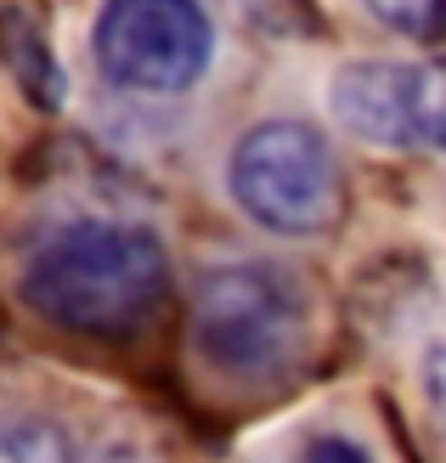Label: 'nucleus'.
I'll return each instance as SVG.
<instances>
[{
    "label": "nucleus",
    "instance_id": "f257e3e1",
    "mask_svg": "<svg viewBox=\"0 0 446 463\" xmlns=\"http://www.w3.org/2000/svg\"><path fill=\"white\" fill-rule=\"evenodd\" d=\"M170 288V254L147 226L62 221L29 249L17 299L40 322L85 339H125L147 328Z\"/></svg>",
    "mask_w": 446,
    "mask_h": 463
},
{
    "label": "nucleus",
    "instance_id": "f03ea898",
    "mask_svg": "<svg viewBox=\"0 0 446 463\" xmlns=\"http://www.w3.org/2000/svg\"><path fill=\"white\" fill-rule=\"evenodd\" d=\"M193 339L215 373L243 384H271L305 351V299L271 266L254 260L221 266L198 283Z\"/></svg>",
    "mask_w": 446,
    "mask_h": 463
},
{
    "label": "nucleus",
    "instance_id": "7ed1b4c3",
    "mask_svg": "<svg viewBox=\"0 0 446 463\" xmlns=\"http://www.w3.org/2000/svg\"><path fill=\"white\" fill-rule=\"evenodd\" d=\"M232 198L266 232L305 238L339 215V165L311 125L271 119L232 147Z\"/></svg>",
    "mask_w": 446,
    "mask_h": 463
},
{
    "label": "nucleus",
    "instance_id": "20e7f679",
    "mask_svg": "<svg viewBox=\"0 0 446 463\" xmlns=\"http://www.w3.org/2000/svg\"><path fill=\"white\" fill-rule=\"evenodd\" d=\"M215 34L198 0H108L97 17V62L113 85L170 97L204 80Z\"/></svg>",
    "mask_w": 446,
    "mask_h": 463
},
{
    "label": "nucleus",
    "instance_id": "39448f33",
    "mask_svg": "<svg viewBox=\"0 0 446 463\" xmlns=\"http://www.w3.org/2000/svg\"><path fill=\"white\" fill-rule=\"evenodd\" d=\"M345 130L379 147H441V74L424 62H350L334 80Z\"/></svg>",
    "mask_w": 446,
    "mask_h": 463
},
{
    "label": "nucleus",
    "instance_id": "423d86ee",
    "mask_svg": "<svg viewBox=\"0 0 446 463\" xmlns=\"http://www.w3.org/2000/svg\"><path fill=\"white\" fill-rule=\"evenodd\" d=\"M0 57L17 74V85L29 90V102L57 108L62 102V68L45 45V17L29 0H0Z\"/></svg>",
    "mask_w": 446,
    "mask_h": 463
},
{
    "label": "nucleus",
    "instance_id": "0eeeda50",
    "mask_svg": "<svg viewBox=\"0 0 446 463\" xmlns=\"http://www.w3.org/2000/svg\"><path fill=\"white\" fill-rule=\"evenodd\" d=\"M0 463H119V458H97L90 447H80L74 430L52 419H12L0 424Z\"/></svg>",
    "mask_w": 446,
    "mask_h": 463
},
{
    "label": "nucleus",
    "instance_id": "6e6552de",
    "mask_svg": "<svg viewBox=\"0 0 446 463\" xmlns=\"http://www.w3.org/2000/svg\"><path fill=\"white\" fill-rule=\"evenodd\" d=\"M373 12H379L390 29H402L413 40H435L441 34V6L446 0H367Z\"/></svg>",
    "mask_w": 446,
    "mask_h": 463
},
{
    "label": "nucleus",
    "instance_id": "1a4fd4ad",
    "mask_svg": "<svg viewBox=\"0 0 446 463\" xmlns=\"http://www.w3.org/2000/svg\"><path fill=\"white\" fill-rule=\"evenodd\" d=\"M289 463H373V458H367V447L350 441V435H305Z\"/></svg>",
    "mask_w": 446,
    "mask_h": 463
}]
</instances>
